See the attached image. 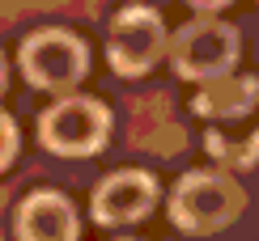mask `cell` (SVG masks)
<instances>
[{
    "instance_id": "2",
    "label": "cell",
    "mask_w": 259,
    "mask_h": 241,
    "mask_svg": "<svg viewBox=\"0 0 259 241\" xmlns=\"http://www.w3.org/2000/svg\"><path fill=\"white\" fill-rule=\"evenodd\" d=\"M242 51V38L230 21L217 17H200L191 26H183L175 42H170V59H175V72L183 81H212V76H225L234 68Z\"/></svg>"
},
{
    "instance_id": "12",
    "label": "cell",
    "mask_w": 259,
    "mask_h": 241,
    "mask_svg": "<svg viewBox=\"0 0 259 241\" xmlns=\"http://www.w3.org/2000/svg\"><path fill=\"white\" fill-rule=\"evenodd\" d=\"M0 93H5V59H0Z\"/></svg>"
},
{
    "instance_id": "6",
    "label": "cell",
    "mask_w": 259,
    "mask_h": 241,
    "mask_svg": "<svg viewBox=\"0 0 259 241\" xmlns=\"http://www.w3.org/2000/svg\"><path fill=\"white\" fill-rule=\"evenodd\" d=\"M157 203V182L153 173L145 169H119L111 173L106 182H98L94 191V220L98 224H132V220H145Z\"/></svg>"
},
{
    "instance_id": "4",
    "label": "cell",
    "mask_w": 259,
    "mask_h": 241,
    "mask_svg": "<svg viewBox=\"0 0 259 241\" xmlns=\"http://www.w3.org/2000/svg\"><path fill=\"white\" fill-rule=\"evenodd\" d=\"M166 51V26L157 9L149 5H127L115 13L106 30V59L119 76H145Z\"/></svg>"
},
{
    "instance_id": "8",
    "label": "cell",
    "mask_w": 259,
    "mask_h": 241,
    "mask_svg": "<svg viewBox=\"0 0 259 241\" xmlns=\"http://www.w3.org/2000/svg\"><path fill=\"white\" fill-rule=\"evenodd\" d=\"M259 106V81L255 76H212L204 81V89L191 97V110L212 118V123H234V118H246Z\"/></svg>"
},
{
    "instance_id": "10",
    "label": "cell",
    "mask_w": 259,
    "mask_h": 241,
    "mask_svg": "<svg viewBox=\"0 0 259 241\" xmlns=\"http://www.w3.org/2000/svg\"><path fill=\"white\" fill-rule=\"evenodd\" d=\"M17 157V123L9 114H0V169Z\"/></svg>"
},
{
    "instance_id": "9",
    "label": "cell",
    "mask_w": 259,
    "mask_h": 241,
    "mask_svg": "<svg viewBox=\"0 0 259 241\" xmlns=\"http://www.w3.org/2000/svg\"><path fill=\"white\" fill-rule=\"evenodd\" d=\"M204 144H208V152L221 161V165H234V169L259 165V123L246 127L242 118H234V123H217L208 136H204Z\"/></svg>"
},
{
    "instance_id": "5",
    "label": "cell",
    "mask_w": 259,
    "mask_h": 241,
    "mask_svg": "<svg viewBox=\"0 0 259 241\" xmlns=\"http://www.w3.org/2000/svg\"><path fill=\"white\" fill-rule=\"evenodd\" d=\"M90 68V51L68 30H38L21 42V72L38 89H72Z\"/></svg>"
},
{
    "instance_id": "11",
    "label": "cell",
    "mask_w": 259,
    "mask_h": 241,
    "mask_svg": "<svg viewBox=\"0 0 259 241\" xmlns=\"http://www.w3.org/2000/svg\"><path fill=\"white\" fill-rule=\"evenodd\" d=\"M191 5H196L200 13H212V9H225V5H230V0H191Z\"/></svg>"
},
{
    "instance_id": "3",
    "label": "cell",
    "mask_w": 259,
    "mask_h": 241,
    "mask_svg": "<svg viewBox=\"0 0 259 241\" xmlns=\"http://www.w3.org/2000/svg\"><path fill=\"white\" fill-rule=\"evenodd\" d=\"M106 131H111V114L102 102L94 97H60L51 110H42L38 123V140L60 157H90L106 144Z\"/></svg>"
},
{
    "instance_id": "1",
    "label": "cell",
    "mask_w": 259,
    "mask_h": 241,
    "mask_svg": "<svg viewBox=\"0 0 259 241\" xmlns=\"http://www.w3.org/2000/svg\"><path fill=\"white\" fill-rule=\"evenodd\" d=\"M246 195L242 186L230 178V173L217 169H191L183 173L175 195H170V220H175L183 233H221L242 216Z\"/></svg>"
},
{
    "instance_id": "13",
    "label": "cell",
    "mask_w": 259,
    "mask_h": 241,
    "mask_svg": "<svg viewBox=\"0 0 259 241\" xmlns=\"http://www.w3.org/2000/svg\"><path fill=\"white\" fill-rule=\"evenodd\" d=\"M119 241H132V237H119Z\"/></svg>"
},
{
    "instance_id": "7",
    "label": "cell",
    "mask_w": 259,
    "mask_h": 241,
    "mask_svg": "<svg viewBox=\"0 0 259 241\" xmlns=\"http://www.w3.org/2000/svg\"><path fill=\"white\" fill-rule=\"evenodd\" d=\"M81 224L72 203L56 191H34L17 207V241H77Z\"/></svg>"
}]
</instances>
